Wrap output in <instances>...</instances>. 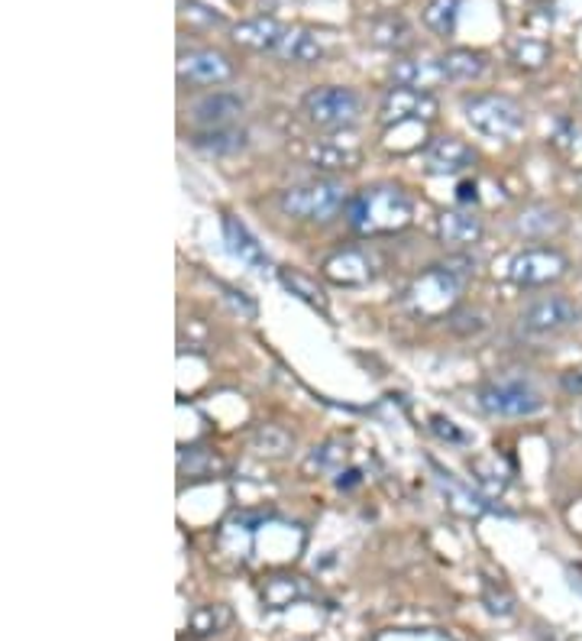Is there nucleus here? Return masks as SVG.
<instances>
[{
  "label": "nucleus",
  "instance_id": "obj_25",
  "mask_svg": "<svg viewBox=\"0 0 582 641\" xmlns=\"http://www.w3.org/2000/svg\"><path fill=\"white\" fill-rule=\"evenodd\" d=\"M233 613L227 606H198L191 616H188V632L195 636V639H211V636H218V632H224L227 626H231Z\"/></svg>",
  "mask_w": 582,
  "mask_h": 641
},
{
  "label": "nucleus",
  "instance_id": "obj_8",
  "mask_svg": "<svg viewBox=\"0 0 582 641\" xmlns=\"http://www.w3.org/2000/svg\"><path fill=\"white\" fill-rule=\"evenodd\" d=\"M580 321L582 308L577 301L564 298V295L541 298V301H534L531 308H524V315H521V328H524L528 334H537V337L564 334V331L577 328Z\"/></svg>",
  "mask_w": 582,
  "mask_h": 641
},
{
  "label": "nucleus",
  "instance_id": "obj_29",
  "mask_svg": "<svg viewBox=\"0 0 582 641\" xmlns=\"http://www.w3.org/2000/svg\"><path fill=\"white\" fill-rule=\"evenodd\" d=\"M457 13H460V0H431L424 7V23L441 33V36H450L454 26H457Z\"/></svg>",
  "mask_w": 582,
  "mask_h": 641
},
{
  "label": "nucleus",
  "instance_id": "obj_16",
  "mask_svg": "<svg viewBox=\"0 0 582 641\" xmlns=\"http://www.w3.org/2000/svg\"><path fill=\"white\" fill-rule=\"evenodd\" d=\"M392 78H395V85L421 88V91H431L434 85L447 82V75H444V69H441V59H428V62L401 59V62L392 65Z\"/></svg>",
  "mask_w": 582,
  "mask_h": 641
},
{
  "label": "nucleus",
  "instance_id": "obj_27",
  "mask_svg": "<svg viewBox=\"0 0 582 641\" xmlns=\"http://www.w3.org/2000/svg\"><path fill=\"white\" fill-rule=\"evenodd\" d=\"M437 483H441V490H444L447 503H450L457 513L482 515V513H488V509H492V506H488L482 496L469 493V490H466V486H460L457 480H450V473H441V477H437Z\"/></svg>",
  "mask_w": 582,
  "mask_h": 641
},
{
  "label": "nucleus",
  "instance_id": "obj_28",
  "mask_svg": "<svg viewBox=\"0 0 582 641\" xmlns=\"http://www.w3.org/2000/svg\"><path fill=\"white\" fill-rule=\"evenodd\" d=\"M252 447L262 457H285L295 447V437L285 428H278V424H259L256 434H252Z\"/></svg>",
  "mask_w": 582,
  "mask_h": 641
},
{
  "label": "nucleus",
  "instance_id": "obj_30",
  "mask_svg": "<svg viewBox=\"0 0 582 641\" xmlns=\"http://www.w3.org/2000/svg\"><path fill=\"white\" fill-rule=\"evenodd\" d=\"M547 59H550V46H547V42L521 39V42L515 46V62H518L521 69H541Z\"/></svg>",
  "mask_w": 582,
  "mask_h": 641
},
{
  "label": "nucleus",
  "instance_id": "obj_26",
  "mask_svg": "<svg viewBox=\"0 0 582 641\" xmlns=\"http://www.w3.org/2000/svg\"><path fill=\"white\" fill-rule=\"evenodd\" d=\"M278 282L295 295V298H301V301H308L311 308H321V311H327V295H324V288L311 279V275H305V272H295V269H282L278 272Z\"/></svg>",
  "mask_w": 582,
  "mask_h": 641
},
{
  "label": "nucleus",
  "instance_id": "obj_4",
  "mask_svg": "<svg viewBox=\"0 0 582 641\" xmlns=\"http://www.w3.org/2000/svg\"><path fill=\"white\" fill-rule=\"evenodd\" d=\"M469 127L492 139H515L524 130V111L505 95H475L463 101Z\"/></svg>",
  "mask_w": 582,
  "mask_h": 641
},
{
  "label": "nucleus",
  "instance_id": "obj_24",
  "mask_svg": "<svg viewBox=\"0 0 582 641\" xmlns=\"http://www.w3.org/2000/svg\"><path fill=\"white\" fill-rule=\"evenodd\" d=\"M359 159H362L359 149H349V146H340V143H318V146H311V162H314V169H324V172L356 169Z\"/></svg>",
  "mask_w": 582,
  "mask_h": 641
},
{
  "label": "nucleus",
  "instance_id": "obj_9",
  "mask_svg": "<svg viewBox=\"0 0 582 641\" xmlns=\"http://www.w3.org/2000/svg\"><path fill=\"white\" fill-rule=\"evenodd\" d=\"M479 408L488 415H501V418H528L534 411L544 408L541 395L528 385L518 383H495L479 389Z\"/></svg>",
  "mask_w": 582,
  "mask_h": 641
},
{
  "label": "nucleus",
  "instance_id": "obj_34",
  "mask_svg": "<svg viewBox=\"0 0 582 641\" xmlns=\"http://www.w3.org/2000/svg\"><path fill=\"white\" fill-rule=\"evenodd\" d=\"M560 385H564L570 395H580L582 398V363L580 367H573V370H567V373L560 377Z\"/></svg>",
  "mask_w": 582,
  "mask_h": 641
},
{
  "label": "nucleus",
  "instance_id": "obj_32",
  "mask_svg": "<svg viewBox=\"0 0 582 641\" xmlns=\"http://www.w3.org/2000/svg\"><path fill=\"white\" fill-rule=\"evenodd\" d=\"M485 606H488V613H495V616H511L515 613V600L508 596V593H495V587L492 583H485Z\"/></svg>",
  "mask_w": 582,
  "mask_h": 641
},
{
  "label": "nucleus",
  "instance_id": "obj_13",
  "mask_svg": "<svg viewBox=\"0 0 582 641\" xmlns=\"http://www.w3.org/2000/svg\"><path fill=\"white\" fill-rule=\"evenodd\" d=\"M285 26L272 16H256V20H243L236 23L233 29V39L246 49H256V52H278L282 39H285Z\"/></svg>",
  "mask_w": 582,
  "mask_h": 641
},
{
  "label": "nucleus",
  "instance_id": "obj_17",
  "mask_svg": "<svg viewBox=\"0 0 582 641\" xmlns=\"http://www.w3.org/2000/svg\"><path fill=\"white\" fill-rule=\"evenodd\" d=\"M224 241H227V250H231V257H236L243 266H249V269H269V257H265V250L256 244V237L236 221V218H224Z\"/></svg>",
  "mask_w": 582,
  "mask_h": 641
},
{
  "label": "nucleus",
  "instance_id": "obj_18",
  "mask_svg": "<svg viewBox=\"0 0 582 641\" xmlns=\"http://www.w3.org/2000/svg\"><path fill=\"white\" fill-rule=\"evenodd\" d=\"M311 587L305 577H292V574H275L262 583V606L269 609H288L298 600H308Z\"/></svg>",
  "mask_w": 582,
  "mask_h": 641
},
{
  "label": "nucleus",
  "instance_id": "obj_23",
  "mask_svg": "<svg viewBox=\"0 0 582 641\" xmlns=\"http://www.w3.org/2000/svg\"><path fill=\"white\" fill-rule=\"evenodd\" d=\"M369 36H372V42L382 46V49H408V46L414 42L411 26H408L401 16H382V20H375V23L369 26Z\"/></svg>",
  "mask_w": 582,
  "mask_h": 641
},
{
  "label": "nucleus",
  "instance_id": "obj_15",
  "mask_svg": "<svg viewBox=\"0 0 582 641\" xmlns=\"http://www.w3.org/2000/svg\"><path fill=\"white\" fill-rule=\"evenodd\" d=\"M243 114V101L231 95V91H214V95H205L198 104H195V121L201 127L218 130L227 127L231 121H236Z\"/></svg>",
  "mask_w": 582,
  "mask_h": 641
},
{
  "label": "nucleus",
  "instance_id": "obj_35",
  "mask_svg": "<svg viewBox=\"0 0 582 641\" xmlns=\"http://www.w3.org/2000/svg\"><path fill=\"white\" fill-rule=\"evenodd\" d=\"M457 198H460V205H469V201L475 205V198H479V195H475V182H463L460 192H457Z\"/></svg>",
  "mask_w": 582,
  "mask_h": 641
},
{
  "label": "nucleus",
  "instance_id": "obj_14",
  "mask_svg": "<svg viewBox=\"0 0 582 641\" xmlns=\"http://www.w3.org/2000/svg\"><path fill=\"white\" fill-rule=\"evenodd\" d=\"M437 237L444 247H454V250H466L472 244H479L482 237V221L469 211H444L437 218Z\"/></svg>",
  "mask_w": 582,
  "mask_h": 641
},
{
  "label": "nucleus",
  "instance_id": "obj_22",
  "mask_svg": "<svg viewBox=\"0 0 582 641\" xmlns=\"http://www.w3.org/2000/svg\"><path fill=\"white\" fill-rule=\"evenodd\" d=\"M441 69L447 82H472L485 72V56L472 49H450L447 56H441Z\"/></svg>",
  "mask_w": 582,
  "mask_h": 641
},
{
  "label": "nucleus",
  "instance_id": "obj_31",
  "mask_svg": "<svg viewBox=\"0 0 582 641\" xmlns=\"http://www.w3.org/2000/svg\"><path fill=\"white\" fill-rule=\"evenodd\" d=\"M344 457H347V451H344L340 444H324V447H314V454L308 457V470H331V467H337Z\"/></svg>",
  "mask_w": 582,
  "mask_h": 641
},
{
  "label": "nucleus",
  "instance_id": "obj_10",
  "mask_svg": "<svg viewBox=\"0 0 582 641\" xmlns=\"http://www.w3.org/2000/svg\"><path fill=\"white\" fill-rule=\"evenodd\" d=\"M178 78L188 85H224L233 78V62L218 49H195L178 59Z\"/></svg>",
  "mask_w": 582,
  "mask_h": 641
},
{
  "label": "nucleus",
  "instance_id": "obj_12",
  "mask_svg": "<svg viewBox=\"0 0 582 641\" xmlns=\"http://www.w3.org/2000/svg\"><path fill=\"white\" fill-rule=\"evenodd\" d=\"M424 162H428V172L434 175H457L475 162V152L457 136H437L424 149Z\"/></svg>",
  "mask_w": 582,
  "mask_h": 641
},
{
  "label": "nucleus",
  "instance_id": "obj_1",
  "mask_svg": "<svg viewBox=\"0 0 582 641\" xmlns=\"http://www.w3.org/2000/svg\"><path fill=\"white\" fill-rule=\"evenodd\" d=\"M411 218H414V201L395 185L362 188L356 198L347 201V224L362 237L398 234L411 224Z\"/></svg>",
  "mask_w": 582,
  "mask_h": 641
},
{
  "label": "nucleus",
  "instance_id": "obj_3",
  "mask_svg": "<svg viewBox=\"0 0 582 641\" xmlns=\"http://www.w3.org/2000/svg\"><path fill=\"white\" fill-rule=\"evenodd\" d=\"M460 275L447 266H434L428 272H421L408 292H405V305L414 318L421 321H434V318H444L447 311L457 308L460 301Z\"/></svg>",
  "mask_w": 582,
  "mask_h": 641
},
{
  "label": "nucleus",
  "instance_id": "obj_21",
  "mask_svg": "<svg viewBox=\"0 0 582 641\" xmlns=\"http://www.w3.org/2000/svg\"><path fill=\"white\" fill-rule=\"evenodd\" d=\"M191 146L208 152V156H233L239 149H246V133L243 130H205V133H195L191 136Z\"/></svg>",
  "mask_w": 582,
  "mask_h": 641
},
{
  "label": "nucleus",
  "instance_id": "obj_6",
  "mask_svg": "<svg viewBox=\"0 0 582 641\" xmlns=\"http://www.w3.org/2000/svg\"><path fill=\"white\" fill-rule=\"evenodd\" d=\"M567 272H570V259L554 247H531L508 262V279L521 288H541L560 282Z\"/></svg>",
  "mask_w": 582,
  "mask_h": 641
},
{
  "label": "nucleus",
  "instance_id": "obj_33",
  "mask_svg": "<svg viewBox=\"0 0 582 641\" xmlns=\"http://www.w3.org/2000/svg\"><path fill=\"white\" fill-rule=\"evenodd\" d=\"M431 428H434V434L437 437H444V441H450V444H463L466 434L450 421V418H444V415H434L431 418Z\"/></svg>",
  "mask_w": 582,
  "mask_h": 641
},
{
  "label": "nucleus",
  "instance_id": "obj_20",
  "mask_svg": "<svg viewBox=\"0 0 582 641\" xmlns=\"http://www.w3.org/2000/svg\"><path fill=\"white\" fill-rule=\"evenodd\" d=\"M278 56L292 65H314L324 59V46L311 29H288L278 46Z\"/></svg>",
  "mask_w": 582,
  "mask_h": 641
},
{
  "label": "nucleus",
  "instance_id": "obj_19",
  "mask_svg": "<svg viewBox=\"0 0 582 641\" xmlns=\"http://www.w3.org/2000/svg\"><path fill=\"white\" fill-rule=\"evenodd\" d=\"M564 224H567V221H564L560 211H554V208H547V205H531V208H524V211L518 214L515 231H518L521 237L544 241V237H550V234H560Z\"/></svg>",
  "mask_w": 582,
  "mask_h": 641
},
{
  "label": "nucleus",
  "instance_id": "obj_7",
  "mask_svg": "<svg viewBox=\"0 0 582 641\" xmlns=\"http://www.w3.org/2000/svg\"><path fill=\"white\" fill-rule=\"evenodd\" d=\"M437 118V98L431 91H421V88H392L385 98H382V108H379V121L385 127H398V124H428Z\"/></svg>",
  "mask_w": 582,
  "mask_h": 641
},
{
  "label": "nucleus",
  "instance_id": "obj_5",
  "mask_svg": "<svg viewBox=\"0 0 582 641\" xmlns=\"http://www.w3.org/2000/svg\"><path fill=\"white\" fill-rule=\"evenodd\" d=\"M305 118L318 130H347L359 121V98L340 85L314 88L305 95Z\"/></svg>",
  "mask_w": 582,
  "mask_h": 641
},
{
  "label": "nucleus",
  "instance_id": "obj_36",
  "mask_svg": "<svg viewBox=\"0 0 582 641\" xmlns=\"http://www.w3.org/2000/svg\"><path fill=\"white\" fill-rule=\"evenodd\" d=\"M573 574V587H580L582 590V567H577V570H570Z\"/></svg>",
  "mask_w": 582,
  "mask_h": 641
},
{
  "label": "nucleus",
  "instance_id": "obj_2",
  "mask_svg": "<svg viewBox=\"0 0 582 641\" xmlns=\"http://www.w3.org/2000/svg\"><path fill=\"white\" fill-rule=\"evenodd\" d=\"M278 208H282V214H288L295 221L327 224V221H334L347 208V192L334 178H318V182H305V185L285 188L278 195Z\"/></svg>",
  "mask_w": 582,
  "mask_h": 641
},
{
  "label": "nucleus",
  "instance_id": "obj_37",
  "mask_svg": "<svg viewBox=\"0 0 582 641\" xmlns=\"http://www.w3.org/2000/svg\"><path fill=\"white\" fill-rule=\"evenodd\" d=\"M577 182H580V185H582V172H580V175H577Z\"/></svg>",
  "mask_w": 582,
  "mask_h": 641
},
{
  "label": "nucleus",
  "instance_id": "obj_11",
  "mask_svg": "<svg viewBox=\"0 0 582 641\" xmlns=\"http://www.w3.org/2000/svg\"><path fill=\"white\" fill-rule=\"evenodd\" d=\"M379 272V262L372 259V254L359 250V247H347V250H337L331 257L324 259V275L334 282V285H344V288H359V285H369Z\"/></svg>",
  "mask_w": 582,
  "mask_h": 641
}]
</instances>
